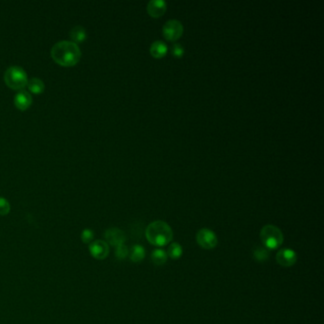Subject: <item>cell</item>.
<instances>
[{
	"label": "cell",
	"mask_w": 324,
	"mask_h": 324,
	"mask_svg": "<svg viewBox=\"0 0 324 324\" xmlns=\"http://www.w3.org/2000/svg\"><path fill=\"white\" fill-rule=\"evenodd\" d=\"M51 54L54 60L58 64L65 67H71L79 62L81 50L76 43L60 41L53 47Z\"/></svg>",
	"instance_id": "obj_1"
},
{
	"label": "cell",
	"mask_w": 324,
	"mask_h": 324,
	"mask_svg": "<svg viewBox=\"0 0 324 324\" xmlns=\"http://www.w3.org/2000/svg\"><path fill=\"white\" fill-rule=\"evenodd\" d=\"M146 237L151 244L163 247L168 245L173 238V231L169 224L164 221H155L146 229Z\"/></svg>",
	"instance_id": "obj_2"
},
{
	"label": "cell",
	"mask_w": 324,
	"mask_h": 324,
	"mask_svg": "<svg viewBox=\"0 0 324 324\" xmlns=\"http://www.w3.org/2000/svg\"><path fill=\"white\" fill-rule=\"evenodd\" d=\"M261 240L264 243V246L269 249H277L283 242V234L282 230L273 225H266L261 230Z\"/></svg>",
	"instance_id": "obj_3"
},
{
	"label": "cell",
	"mask_w": 324,
	"mask_h": 324,
	"mask_svg": "<svg viewBox=\"0 0 324 324\" xmlns=\"http://www.w3.org/2000/svg\"><path fill=\"white\" fill-rule=\"evenodd\" d=\"M4 80L8 87L14 89H22L28 84L26 71L18 66L8 68L4 74Z\"/></svg>",
	"instance_id": "obj_4"
},
{
	"label": "cell",
	"mask_w": 324,
	"mask_h": 324,
	"mask_svg": "<svg viewBox=\"0 0 324 324\" xmlns=\"http://www.w3.org/2000/svg\"><path fill=\"white\" fill-rule=\"evenodd\" d=\"M183 32V24L177 19H170L163 27V34L169 41H176Z\"/></svg>",
	"instance_id": "obj_5"
},
{
	"label": "cell",
	"mask_w": 324,
	"mask_h": 324,
	"mask_svg": "<svg viewBox=\"0 0 324 324\" xmlns=\"http://www.w3.org/2000/svg\"><path fill=\"white\" fill-rule=\"evenodd\" d=\"M198 244L205 249H213L218 244L216 234L208 228H203L198 231L196 235Z\"/></svg>",
	"instance_id": "obj_6"
},
{
	"label": "cell",
	"mask_w": 324,
	"mask_h": 324,
	"mask_svg": "<svg viewBox=\"0 0 324 324\" xmlns=\"http://www.w3.org/2000/svg\"><path fill=\"white\" fill-rule=\"evenodd\" d=\"M105 239L108 244L117 247L121 244H124V242L127 240V236L123 230L117 227H113L105 232Z\"/></svg>",
	"instance_id": "obj_7"
},
{
	"label": "cell",
	"mask_w": 324,
	"mask_h": 324,
	"mask_svg": "<svg viewBox=\"0 0 324 324\" xmlns=\"http://www.w3.org/2000/svg\"><path fill=\"white\" fill-rule=\"evenodd\" d=\"M89 252L96 260H105L109 256L110 247L105 240H94L89 244Z\"/></svg>",
	"instance_id": "obj_8"
},
{
	"label": "cell",
	"mask_w": 324,
	"mask_h": 324,
	"mask_svg": "<svg viewBox=\"0 0 324 324\" xmlns=\"http://www.w3.org/2000/svg\"><path fill=\"white\" fill-rule=\"evenodd\" d=\"M276 260L277 263L283 267H290L296 264V254L290 248H283L277 254Z\"/></svg>",
	"instance_id": "obj_9"
},
{
	"label": "cell",
	"mask_w": 324,
	"mask_h": 324,
	"mask_svg": "<svg viewBox=\"0 0 324 324\" xmlns=\"http://www.w3.org/2000/svg\"><path fill=\"white\" fill-rule=\"evenodd\" d=\"M32 103L31 95L26 90H20L14 95V105L21 111L27 110Z\"/></svg>",
	"instance_id": "obj_10"
},
{
	"label": "cell",
	"mask_w": 324,
	"mask_h": 324,
	"mask_svg": "<svg viewBox=\"0 0 324 324\" xmlns=\"http://www.w3.org/2000/svg\"><path fill=\"white\" fill-rule=\"evenodd\" d=\"M147 13L153 17H160L167 10V3L163 0H151L147 3Z\"/></svg>",
	"instance_id": "obj_11"
},
{
	"label": "cell",
	"mask_w": 324,
	"mask_h": 324,
	"mask_svg": "<svg viewBox=\"0 0 324 324\" xmlns=\"http://www.w3.org/2000/svg\"><path fill=\"white\" fill-rule=\"evenodd\" d=\"M150 54L152 57H156V58H161L167 55L169 48L168 45L162 40H157L151 44L150 46Z\"/></svg>",
	"instance_id": "obj_12"
},
{
	"label": "cell",
	"mask_w": 324,
	"mask_h": 324,
	"mask_svg": "<svg viewBox=\"0 0 324 324\" xmlns=\"http://www.w3.org/2000/svg\"><path fill=\"white\" fill-rule=\"evenodd\" d=\"M145 257H146V250L142 245L136 244L132 246L129 253V258L133 263H140L145 259Z\"/></svg>",
	"instance_id": "obj_13"
},
{
	"label": "cell",
	"mask_w": 324,
	"mask_h": 324,
	"mask_svg": "<svg viewBox=\"0 0 324 324\" xmlns=\"http://www.w3.org/2000/svg\"><path fill=\"white\" fill-rule=\"evenodd\" d=\"M70 36L74 42H83L87 38V32L82 26H75L70 31Z\"/></svg>",
	"instance_id": "obj_14"
},
{
	"label": "cell",
	"mask_w": 324,
	"mask_h": 324,
	"mask_svg": "<svg viewBox=\"0 0 324 324\" xmlns=\"http://www.w3.org/2000/svg\"><path fill=\"white\" fill-rule=\"evenodd\" d=\"M151 259L156 265H163L168 261V254L165 250L158 248L151 254Z\"/></svg>",
	"instance_id": "obj_15"
},
{
	"label": "cell",
	"mask_w": 324,
	"mask_h": 324,
	"mask_svg": "<svg viewBox=\"0 0 324 324\" xmlns=\"http://www.w3.org/2000/svg\"><path fill=\"white\" fill-rule=\"evenodd\" d=\"M28 88L29 89L35 93V94H38V93H42L45 89V84L43 82L41 79L39 78H31L29 81H28Z\"/></svg>",
	"instance_id": "obj_16"
},
{
	"label": "cell",
	"mask_w": 324,
	"mask_h": 324,
	"mask_svg": "<svg viewBox=\"0 0 324 324\" xmlns=\"http://www.w3.org/2000/svg\"><path fill=\"white\" fill-rule=\"evenodd\" d=\"M253 258L255 261L259 263H265L269 258V250L265 246H257L254 248Z\"/></svg>",
	"instance_id": "obj_17"
},
{
	"label": "cell",
	"mask_w": 324,
	"mask_h": 324,
	"mask_svg": "<svg viewBox=\"0 0 324 324\" xmlns=\"http://www.w3.org/2000/svg\"><path fill=\"white\" fill-rule=\"evenodd\" d=\"M168 257H170L173 260H178L182 257L183 255V248L182 245L179 244L178 242H173L171 243L168 248Z\"/></svg>",
	"instance_id": "obj_18"
},
{
	"label": "cell",
	"mask_w": 324,
	"mask_h": 324,
	"mask_svg": "<svg viewBox=\"0 0 324 324\" xmlns=\"http://www.w3.org/2000/svg\"><path fill=\"white\" fill-rule=\"evenodd\" d=\"M128 255H129V250L125 244H121L116 247L115 256L118 260H125Z\"/></svg>",
	"instance_id": "obj_19"
},
{
	"label": "cell",
	"mask_w": 324,
	"mask_h": 324,
	"mask_svg": "<svg viewBox=\"0 0 324 324\" xmlns=\"http://www.w3.org/2000/svg\"><path fill=\"white\" fill-rule=\"evenodd\" d=\"M10 210H11V206L9 202L6 199L0 197V215L6 216Z\"/></svg>",
	"instance_id": "obj_20"
},
{
	"label": "cell",
	"mask_w": 324,
	"mask_h": 324,
	"mask_svg": "<svg viewBox=\"0 0 324 324\" xmlns=\"http://www.w3.org/2000/svg\"><path fill=\"white\" fill-rule=\"evenodd\" d=\"M93 232L90 229H85L81 234V240L84 243H89L93 239Z\"/></svg>",
	"instance_id": "obj_21"
},
{
	"label": "cell",
	"mask_w": 324,
	"mask_h": 324,
	"mask_svg": "<svg viewBox=\"0 0 324 324\" xmlns=\"http://www.w3.org/2000/svg\"><path fill=\"white\" fill-rule=\"evenodd\" d=\"M184 53V49L181 44H175L172 48V54L175 57H182Z\"/></svg>",
	"instance_id": "obj_22"
}]
</instances>
